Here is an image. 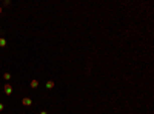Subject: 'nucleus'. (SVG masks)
<instances>
[{"label":"nucleus","mask_w":154,"mask_h":114,"mask_svg":"<svg viewBox=\"0 0 154 114\" xmlns=\"http://www.w3.org/2000/svg\"><path fill=\"white\" fill-rule=\"evenodd\" d=\"M22 105L23 106H31L32 105V99L31 97H23L22 99Z\"/></svg>","instance_id":"obj_1"},{"label":"nucleus","mask_w":154,"mask_h":114,"mask_svg":"<svg viewBox=\"0 0 154 114\" xmlns=\"http://www.w3.org/2000/svg\"><path fill=\"white\" fill-rule=\"evenodd\" d=\"M3 91H5V94H6V96H9V94L12 93V86H11L9 83H6V85H3Z\"/></svg>","instance_id":"obj_2"},{"label":"nucleus","mask_w":154,"mask_h":114,"mask_svg":"<svg viewBox=\"0 0 154 114\" xmlns=\"http://www.w3.org/2000/svg\"><path fill=\"white\" fill-rule=\"evenodd\" d=\"M29 86L32 88V90H34V88H37V86H38V80H35V79H32V80L29 82Z\"/></svg>","instance_id":"obj_3"},{"label":"nucleus","mask_w":154,"mask_h":114,"mask_svg":"<svg viewBox=\"0 0 154 114\" xmlns=\"http://www.w3.org/2000/svg\"><path fill=\"white\" fill-rule=\"evenodd\" d=\"M46 88H48V90H53V88H54V80H48L46 82Z\"/></svg>","instance_id":"obj_4"},{"label":"nucleus","mask_w":154,"mask_h":114,"mask_svg":"<svg viewBox=\"0 0 154 114\" xmlns=\"http://www.w3.org/2000/svg\"><path fill=\"white\" fill-rule=\"evenodd\" d=\"M3 46H6V39L5 37H0V48H3Z\"/></svg>","instance_id":"obj_5"},{"label":"nucleus","mask_w":154,"mask_h":114,"mask_svg":"<svg viewBox=\"0 0 154 114\" xmlns=\"http://www.w3.org/2000/svg\"><path fill=\"white\" fill-rule=\"evenodd\" d=\"M11 77H12V74H9V72H5V74H3V79H5V80H9Z\"/></svg>","instance_id":"obj_6"},{"label":"nucleus","mask_w":154,"mask_h":114,"mask_svg":"<svg viewBox=\"0 0 154 114\" xmlns=\"http://www.w3.org/2000/svg\"><path fill=\"white\" fill-rule=\"evenodd\" d=\"M11 5V0H5V2H3V6H9Z\"/></svg>","instance_id":"obj_7"},{"label":"nucleus","mask_w":154,"mask_h":114,"mask_svg":"<svg viewBox=\"0 0 154 114\" xmlns=\"http://www.w3.org/2000/svg\"><path fill=\"white\" fill-rule=\"evenodd\" d=\"M3 109H5V105H3V103H0V112H2Z\"/></svg>","instance_id":"obj_8"},{"label":"nucleus","mask_w":154,"mask_h":114,"mask_svg":"<svg viewBox=\"0 0 154 114\" xmlns=\"http://www.w3.org/2000/svg\"><path fill=\"white\" fill-rule=\"evenodd\" d=\"M40 114H48V111H40Z\"/></svg>","instance_id":"obj_9"},{"label":"nucleus","mask_w":154,"mask_h":114,"mask_svg":"<svg viewBox=\"0 0 154 114\" xmlns=\"http://www.w3.org/2000/svg\"><path fill=\"white\" fill-rule=\"evenodd\" d=\"M0 14H2V6H0Z\"/></svg>","instance_id":"obj_10"}]
</instances>
